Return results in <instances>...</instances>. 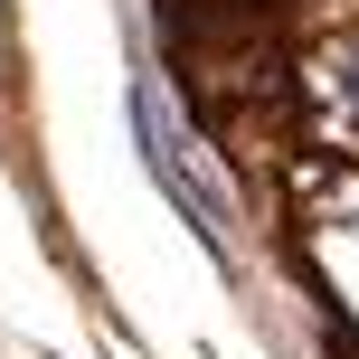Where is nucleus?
<instances>
[{
	"instance_id": "1",
	"label": "nucleus",
	"mask_w": 359,
	"mask_h": 359,
	"mask_svg": "<svg viewBox=\"0 0 359 359\" xmlns=\"http://www.w3.org/2000/svg\"><path fill=\"white\" fill-rule=\"evenodd\" d=\"M133 142H142V161L161 170V189L180 198V208H189V227L208 236V246H227V227H236V208L227 198L208 189V170H198V151H189V133L170 123V104L151 86H133Z\"/></svg>"
}]
</instances>
